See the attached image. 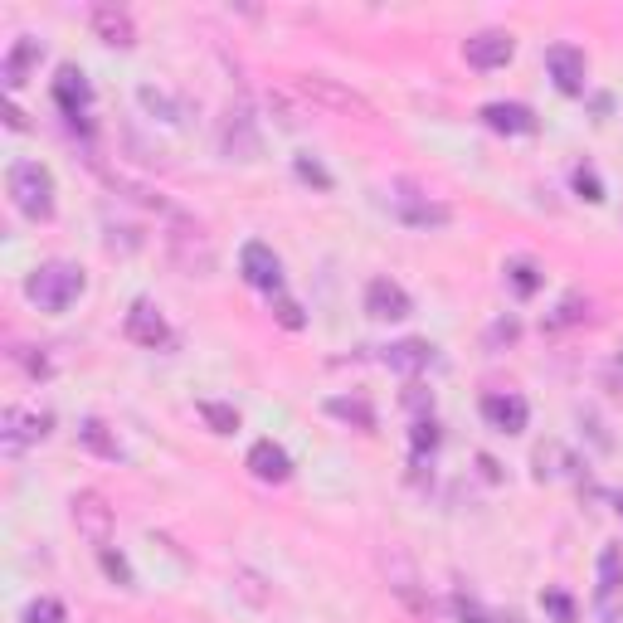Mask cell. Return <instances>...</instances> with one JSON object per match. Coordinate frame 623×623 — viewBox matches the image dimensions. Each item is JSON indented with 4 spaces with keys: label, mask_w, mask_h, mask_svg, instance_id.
<instances>
[{
    "label": "cell",
    "mask_w": 623,
    "mask_h": 623,
    "mask_svg": "<svg viewBox=\"0 0 623 623\" xmlns=\"http://www.w3.org/2000/svg\"><path fill=\"white\" fill-rule=\"evenodd\" d=\"M88 288L78 263H39L35 273L25 278V297L35 302L39 312H69Z\"/></svg>",
    "instance_id": "obj_1"
},
{
    "label": "cell",
    "mask_w": 623,
    "mask_h": 623,
    "mask_svg": "<svg viewBox=\"0 0 623 623\" xmlns=\"http://www.w3.org/2000/svg\"><path fill=\"white\" fill-rule=\"evenodd\" d=\"M5 185H10V200H15V210L25 220H49L54 215V176H49L44 161H15Z\"/></svg>",
    "instance_id": "obj_2"
},
{
    "label": "cell",
    "mask_w": 623,
    "mask_h": 623,
    "mask_svg": "<svg viewBox=\"0 0 623 623\" xmlns=\"http://www.w3.org/2000/svg\"><path fill=\"white\" fill-rule=\"evenodd\" d=\"M297 93L312 103V108H327V112H356V117H375L361 93H351V88H341L336 78H322V74H307L297 78Z\"/></svg>",
    "instance_id": "obj_3"
},
{
    "label": "cell",
    "mask_w": 623,
    "mask_h": 623,
    "mask_svg": "<svg viewBox=\"0 0 623 623\" xmlns=\"http://www.w3.org/2000/svg\"><path fill=\"white\" fill-rule=\"evenodd\" d=\"M74 526H78V536L88 541V546H98V550H108L112 546V507H108V497L103 492H74Z\"/></svg>",
    "instance_id": "obj_4"
},
{
    "label": "cell",
    "mask_w": 623,
    "mask_h": 623,
    "mask_svg": "<svg viewBox=\"0 0 623 623\" xmlns=\"http://www.w3.org/2000/svg\"><path fill=\"white\" fill-rule=\"evenodd\" d=\"M390 210H395V220L409 224V229H443V224L453 220L448 205L429 200V195H419L414 185H395V190H390Z\"/></svg>",
    "instance_id": "obj_5"
},
{
    "label": "cell",
    "mask_w": 623,
    "mask_h": 623,
    "mask_svg": "<svg viewBox=\"0 0 623 623\" xmlns=\"http://www.w3.org/2000/svg\"><path fill=\"white\" fill-rule=\"evenodd\" d=\"M49 424H54V414L49 409H5V419H0V439H5V448L10 453H20L25 443H39L44 434H49Z\"/></svg>",
    "instance_id": "obj_6"
},
{
    "label": "cell",
    "mask_w": 623,
    "mask_h": 623,
    "mask_svg": "<svg viewBox=\"0 0 623 623\" xmlns=\"http://www.w3.org/2000/svg\"><path fill=\"white\" fill-rule=\"evenodd\" d=\"M239 268H244V283H249V288H258V293H278V288H283V263H278V254H273L263 239L244 244Z\"/></svg>",
    "instance_id": "obj_7"
},
{
    "label": "cell",
    "mask_w": 623,
    "mask_h": 623,
    "mask_svg": "<svg viewBox=\"0 0 623 623\" xmlns=\"http://www.w3.org/2000/svg\"><path fill=\"white\" fill-rule=\"evenodd\" d=\"M516 54V39L507 30H482L463 44V59L473 64V69H507Z\"/></svg>",
    "instance_id": "obj_8"
},
{
    "label": "cell",
    "mask_w": 623,
    "mask_h": 623,
    "mask_svg": "<svg viewBox=\"0 0 623 623\" xmlns=\"http://www.w3.org/2000/svg\"><path fill=\"white\" fill-rule=\"evenodd\" d=\"M54 103H59V112H64L69 122H83V117H88V108H93V88H88L83 69H74V64L59 69V78H54Z\"/></svg>",
    "instance_id": "obj_9"
},
{
    "label": "cell",
    "mask_w": 623,
    "mask_h": 623,
    "mask_svg": "<svg viewBox=\"0 0 623 623\" xmlns=\"http://www.w3.org/2000/svg\"><path fill=\"white\" fill-rule=\"evenodd\" d=\"M546 69H550V78H555V88H560V93H585L589 64H585V54H580L575 44H550V49H546Z\"/></svg>",
    "instance_id": "obj_10"
},
{
    "label": "cell",
    "mask_w": 623,
    "mask_h": 623,
    "mask_svg": "<svg viewBox=\"0 0 623 623\" xmlns=\"http://www.w3.org/2000/svg\"><path fill=\"white\" fill-rule=\"evenodd\" d=\"M127 341H137V346H166L171 341V327H166V317L156 312V302H132V312H127Z\"/></svg>",
    "instance_id": "obj_11"
},
{
    "label": "cell",
    "mask_w": 623,
    "mask_h": 623,
    "mask_svg": "<svg viewBox=\"0 0 623 623\" xmlns=\"http://www.w3.org/2000/svg\"><path fill=\"white\" fill-rule=\"evenodd\" d=\"M366 312L375 322H400V317H409V293H404L395 278H370Z\"/></svg>",
    "instance_id": "obj_12"
},
{
    "label": "cell",
    "mask_w": 623,
    "mask_h": 623,
    "mask_svg": "<svg viewBox=\"0 0 623 623\" xmlns=\"http://www.w3.org/2000/svg\"><path fill=\"white\" fill-rule=\"evenodd\" d=\"M482 122L492 132H502V137H531L536 132V112L526 108V103H487Z\"/></svg>",
    "instance_id": "obj_13"
},
{
    "label": "cell",
    "mask_w": 623,
    "mask_h": 623,
    "mask_svg": "<svg viewBox=\"0 0 623 623\" xmlns=\"http://www.w3.org/2000/svg\"><path fill=\"white\" fill-rule=\"evenodd\" d=\"M482 419H487L497 434H521L526 419H531V409H526L521 395H487V400H482Z\"/></svg>",
    "instance_id": "obj_14"
},
{
    "label": "cell",
    "mask_w": 623,
    "mask_h": 623,
    "mask_svg": "<svg viewBox=\"0 0 623 623\" xmlns=\"http://www.w3.org/2000/svg\"><path fill=\"white\" fill-rule=\"evenodd\" d=\"M249 473L258 482H288L293 477V458H288V448H278L273 439H258L249 448Z\"/></svg>",
    "instance_id": "obj_15"
},
{
    "label": "cell",
    "mask_w": 623,
    "mask_h": 623,
    "mask_svg": "<svg viewBox=\"0 0 623 623\" xmlns=\"http://www.w3.org/2000/svg\"><path fill=\"white\" fill-rule=\"evenodd\" d=\"M93 30H98L103 44H117V49H127V44L137 39L132 15H127V10H112V5H98V10H93Z\"/></svg>",
    "instance_id": "obj_16"
},
{
    "label": "cell",
    "mask_w": 623,
    "mask_h": 623,
    "mask_svg": "<svg viewBox=\"0 0 623 623\" xmlns=\"http://www.w3.org/2000/svg\"><path fill=\"white\" fill-rule=\"evenodd\" d=\"M39 39H30V35H20L15 39V49L5 54V64H0V78H5V88H20L25 83V74H30V64H39Z\"/></svg>",
    "instance_id": "obj_17"
},
{
    "label": "cell",
    "mask_w": 623,
    "mask_h": 623,
    "mask_svg": "<svg viewBox=\"0 0 623 623\" xmlns=\"http://www.w3.org/2000/svg\"><path fill=\"white\" fill-rule=\"evenodd\" d=\"M78 443H83L88 453H98V458H112V463L122 458V443H117V434H112L103 419H83V424H78Z\"/></svg>",
    "instance_id": "obj_18"
},
{
    "label": "cell",
    "mask_w": 623,
    "mask_h": 623,
    "mask_svg": "<svg viewBox=\"0 0 623 623\" xmlns=\"http://www.w3.org/2000/svg\"><path fill=\"white\" fill-rule=\"evenodd\" d=\"M429 361H434V346H429V341H400V346H390V351H385V366L404 370V375L424 370Z\"/></svg>",
    "instance_id": "obj_19"
},
{
    "label": "cell",
    "mask_w": 623,
    "mask_h": 623,
    "mask_svg": "<svg viewBox=\"0 0 623 623\" xmlns=\"http://www.w3.org/2000/svg\"><path fill=\"white\" fill-rule=\"evenodd\" d=\"M619 585H623V546H604V555H599V599L609 604L619 594Z\"/></svg>",
    "instance_id": "obj_20"
},
{
    "label": "cell",
    "mask_w": 623,
    "mask_h": 623,
    "mask_svg": "<svg viewBox=\"0 0 623 623\" xmlns=\"http://www.w3.org/2000/svg\"><path fill=\"white\" fill-rule=\"evenodd\" d=\"M507 283H512L516 297H531L541 288V268H536L531 258H512V263H507Z\"/></svg>",
    "instance_id": "obj_21"
},
{
    "label": "cell",
    "mask_w": 623,
    "mask_h": 623,
    "mask_svg": "<svg viewBox=\"0 0 623 623\" xmlns=\"http://www.w3.org/2000/svg\"><path fill=\"white\" fill-rule=\"evenodd\" d=\"M327 409H331V414H336V419H346V424H356V429H375V409H370L366 400H346V395H341V400H331Z\"/></svg>",
    "instance_id": "obj_22"
},
{
    "label": "cell",
    "mask_w": 623,
    "mask_h": 623,
    "mask_svg": "<svg viewBox=\"0 0 623 623\" xmlns=\"http://www.w3.org/2000/svg\"><path fill=\"white\" fill-rule=\"evenodd\" d=\"M200 419H205L215 434H234V429H239V414H234L229 404H210V400H205V404H200Z\"/></svg>",
    "instance_id": "obj_23"
},
{
    "label": "cell",
    "mask_w": 623,
    "mask_h": 623,
    "mask_svg": "<svg viewBox=\"0 0 623 623\" xmlns=\"http://www.w3.org/2000/svg\"><path fill=\"white\" fill-rule=\"evenodd\" d=\"M585 317H589V302H585V297H565V302L555 307V317H550L546 327L555 331V327H570V322H585Z\"/></svg>",
    "instance_id": "obj_24"
},
{
    "label": "cell",
    "mask_w": 623,
    "mask_h": 623,
    "mask_svg": "<svg viewBox=\"0 0 623 623\" xmlns=\"http://www.w3.org/2000/svg\"><path fill=\"white\" fill-rule=\"evenodd\" d=\"M25 623H69V614H64L59 599H35V604L25 609Z\"/></svg>",
    "instance_id": "obj_25"
},
{
    "label": "cell",
    "mask_w": 623,
    "mask_h": 623,
    "mask_svg": "<svg viewBox=\"0 0 623 623\" xmlns=\"http://www.w3.org/2000/svg\"><path fill=\"white\" fill-rule=\"evenodd\" d=\"M98 555H103V570H108L112 580H117V585L122 589H132V565H127V560H122V555H117V550H98Z\"/></svg>",
    "instance_id": "obj_26"
},
{
    "label": "cell",
    "mask_w": 623,
    "mask_h": 623,
    "mask_svg": "<svg viewBox=\"0 0 623 623\" xmlns=\"http://www.w3.org/2000/svg\"><path fill=\"white\" fill-rule=\"evenodd\" d=\"M546 604L550 614H555V623H575V604H570V594H560V589H546Z\"/></svg>",
    "instance_id": "obj_27"
},
{
    "label": "cell",
    "mask_w": 623,
    "mask_h": 623,
    "mask_svg": "<svg viewBox=\"0 0 623 623\" xmlns=\"http://www.w3.org/2000/svg\"><path fill=\"white\" fill-rule=\"evenodd\" d=\"M439 448V429H434V419H419L414 424V453L424 458V453H434Z\"/></svg>",
    "instance_id": "obj_28"
},
{
    "label": "cell",
    "mask_w": 623,
    "mask_h": 623,
    "mask_svg": "<svg viewBox=\"0 0 623 623\" xmlns=\"http://www.w3.org/2000/svg\"><path fill=\"white\" fill-rule=\"evenodd\" d=\"M297 176H302V181H312L317 190H331V176L322 171V166H317V161H312V156H307V151L297 156Z\"/></svg>",
    "instance_id": "obj_29"
},
{
    "label": "cell",
    "mask_w": 623,
    "mask_h": 623,
    "mask_svg": "<svg viewBox=\"0 0 623 623\" xmlns=\"http://www.w3.org/2000/svg\"><path fill=\"white\" fill-rule=\"evenodd\" d=\"M575 190L585 195L589 205H599V200H604V185H599V176H594L589 166H580V171H575Z\"/></svg>",
    "instance_id": "obj_30"
},
{
    "label": "cell",
    "mask_w": 623,
    "mask_h": 623,
    "mask_svg": "<svg viewBox=\"0 0 623 623\" xmlns=\"http://www.w3.org/2000/svg\"><path fill=\"white\" fill-rule=\"evenodd\" d=\"M278 322H283L288 331H302V322H307V317H302V307H297V302H288V297H283V302H278Z\"/></svg>",
    "instance_id": "obj_31"
},
{
    "label": "cell",
    "mask_w": 623,
    "mask_h": 623,
    "mask_svg": "<svg viewBox=\"0 0 623 623\" xmlns=\"http://www.w3.org/2000/svg\"><path fill=\"white\" fill-rule=\"evenodd\" d=\"M458 614H463L468 623H482V614H477V604H473V599H463V594H458Z\"/></svg>",
    "instance_id": "obj_32"
},
{
    "label": "cell",
    "mask_w": 623,
    "mask_h": 623,
    "mask_svg": "<svg viewBox=\"0 0 623 623\" xmlns=\"http://www.w3.org/2000/svg\"><path fill=\"white\" fill-rule=\"evenodd\" d=\"M619 516H623V497H619Z\"/></svg>",
    "instance_id": "obj_33"
}]
</instances>
